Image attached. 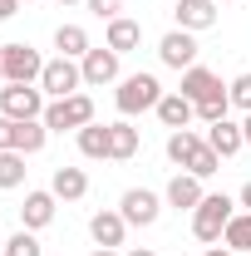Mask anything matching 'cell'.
<instances>
[{"label": "cell", "instance_id": "obj_1", "mask_svg": "<svg viewBox=\"0 0 251 256\" xmlns=\"http://www.w3.org/2000/svg\"><path fill=\"white\" fill-rule=\"evenodd\" d=\"M168 94L162 89V79H158L153 69H138V74H124L118 79V89H114V108H118V118H138V114H148L158 108V98Z\"/></svg>", "mask_w": 251, "mask_h": 256}, {"label": "cell", "instance_id": "obj_2", "mask_svg": "<svg viewBox=\"0 0 251 256\" xmlns=\"http://www.w3.org/2000/svg\"><path fill=\"white\" fill-rule=\"evenodd\" d=\"M242 207H236V197H226V192H207L202 197V207L192 212V236L202 242V246H217L222 232H226V222L236 217Z\"/></svg>", "mask_w": 251, "mask_h": 256}, {"label": "cell", "instance_id": "obj_3", "mask_svg": "<svg viewBox=\"0 0 251 256\" xmlns=\"http://www.w3.org/2000/svg\"><path fill=\"white\" fill-rule=\"evenodd\" d=\"M44 74V54L25 44V40H10L0 44V84H40Z\"/></svg>", "mask_w": 251, "mask_h": 256}, {"label": "cell", "instance_id": "obj_4", "mask_svg": "<svg viewBox=\"0 0 251 256\" xmlns=\"http://www.w3.org/2000/svg\"><path fill=\"white\" fill-rule=\"evenodd\" d=\"M84 124H94V98L84 94H69V98H50L44 104V128L50 133H79Z\"/></svg>", "mask_w": 251, "mask_h": 256}, {"label": "cell", "instance_id": "obj_5", "mask_svg": "<svg viewBox=\"0 0 251 256\" xmlns=\"http://www.w3.org/2000/svg\"><path fill=\"white\" fill-rule=\"evenodd\" d=\"M44 89L40 84H0V114L25 124V118H44Z\"/></svg>", "mask_w": 251, "mask_h": 256}, {"label": "cell", "instance_id": "obj_6", "mask_svg": "<svg viewBox=\"0 0 251 256\" xmlns=\"http://www.w3.org/2000/svg\"><path fill=\"white\" fill-rule=\"evenodd\" d=\"M40 89H44V98H69V94H79V89H84V69H79V60H69V54L44 60Z\"/></svg>", "mask_w": 251, "mask_h": 256}, {"label": "cell", "instance_id": "obj_7", "mask_svg": "<svg viewBox=\"0 0 251 256\" xmlns=\"http://www.w3.org/2000/svg\"><path fill=\"white\" fill-rule=\"evenodd\" d=\"M79 69H84V89H104V84H118L124 79V54H114L108 44H94L79 60Z\"/></svg>", "mask_w": 251, "mask_h": 256}, {"label": "cell", "instance_id": "obj_8", "mask_svg": "<svg viewBox=\"0 0 251 256\" xmlns=\"http://www.w3.org/2000/svg\"><path fill=\"white\" fill-rule=\"evenodd\" d=\"M162 192H153V188H128L124 197H118V212H124V222L128 226H153L158 217H162Z\"/></svg>", "mask_w": 251, "mask_h": 256}, {"label": "cell", "instance_id": "obj_9", "mask_svg": "<svg viewBox=\"0 0 251 256\" xmlns=\"http://www.w3.org/2000/svg\"><path fill=\"white\" fill-rule=\"evenodd\" d=\"M197 54H202V50H197V34H192V30H178V25H172V30L158 40V60H162V69H178V74H182V69L197 64Z\"/></svg>", "mask_w": 251, "mask_h": 256}, {"label": "cell", "instance_id": "obj_10", "mask_svg": "<svg viewBox=\"0 0 251 256\" xmlns=\"http://www.w3.org/2000/svg\"><path fill=\"white\" fill-rule=\"evenodd\" d=\"M202 197H207V182L192 178V172H182V168H178V172L168 178V188H162V202H168L172 212H188V217L202 207Z\"/></svg>", "mask_w": 251, "mask_h": 256}, {"label": "cell", "instance_id": "obj_11", "mask_svg": "<svg viewBox=\"0 0 251 256\" xmlns=\"http://www.w3.org/2000/svg\"><path fill=\"white\" fill-rule=\"evenodd\" d=\"M54 212H60V197L50 188H30L25 202H20V226L25 232H44V226L54 222Z\"/></svg>", "mask_w": 251, "mask_h": 256}, {"label": "cell", "instance_id": "obj_12", "mask_svg": "<svg viewBox=\"0 0 251 256\" xmlns=\"http://www.w3.org/2000/svg\"><path fill=\"white\" fill-rule=\"evenodd\" d=\"M202 138H207V148H212V153H222V162L236 158V153L246 148L242 118H232V114H226V118H217V124H207V133H202Z\"/></svg>", "mask_w": 251, "mask_h": 256}, {"label": "cell", "instance_id": "obj_13", "mask_svg": "<svg viewBox=\"0 0 251 256\" xmlns=\"http://www.w3.org/2000/svg\"><path fill=\"white\" fill-rule=\"evenodd\" d=\"M89 236H94V246H124L128 242V222H124V212L118 207H104V212H94L89 217Z\"/></svg>", "mask_w": 251, "mask_h": 256}, {"label": "cell", "instance_id": "obj_14", "mask_svg": "<svg viewBox=\"0 0 251 256\" xmlns=\"http://www.w3.org/2000/svg\"><path fill=\"white\" fill-rule=\"evenodd\" d=\"M217 15H222L217 0H178V10H172L178 30H192V34L212 30V25H217Z\"/></svg>", "mask_w": 251, "mask_h": 256}, {"label": "cell", "instance_id": "obj_15", "mask_svg": "<svg viewBox=\"0 0 251 256\" xmlns=\"http://www.w3.org/2000/svg\"><path fill=\"white\" fill-rule=\"evenodd\" d=\"M178 94L192 98V104H202V98H212V94H226V84H222V74H212L207 64H192V69H182Z\"/></svg>", "mask_w": 251, "mask_h": 256}, {"label": "cell", "instance_id": "obj_16", "mask_svg": "<svg viewBox=\"0 0 251 256\" xmlns=\"http://www.w3.org/2000/svg\"><path fill=\"white\" fill-rule=\"evenodd\" d=\"M153 114L162 118V128H168V133H172V128H192V124H197V104H192V98H182L178 89H168V94L158 98Z\"/></svg>", "mask_w": 251, "mask_h": 256}, {"label": "cell", "instance_id": "obj_17", "mask_svg": "<svg viewBox=\"0 0 251 256\" xmlns=\"http://www.w3.org/2000/svg\"><path fill=\"white\" fill-rule=\"evenodd\" d=\"M104 44H108L114 54H133V50L143 44V25H138L133 15H118V20L104 25Z\"/></svg>", "mask_w": 251, "mask_h": 256}, {"label": "cell", "instance_id": "obj_18", "mask_svg": "<svg viewBox=\"0 0 251 256\" xmlns=\"http://www.w3.org/2000/svg\"><path fill=\"white\" fill-rule=\"evenodd\" d=\"M50 192H54V197H60V202H84V197H89V172H84V168H54V172H50Z\"/></svg>", "mask_w": 251, "mask_h": 256}, {"label": "cell", "instance_id": "obj_19", "mask_svg": "<svg viewBox=\"0 0 251 256\" xmlns=\"http://www.w3.org/2000/svg\"><path fill=\"white\" fill-rule=\"evenodd\" d=\"M74 143H79V158L89 162H114V153H108V124H84L79 133H74Z\"/></svg>", "mask_w": 251, "mask_h": 256}, {"label": "cell", "instance_id": "obj_20", "mask_svg": "<svg viewBox=\"0 0 251 256\" xmlns=\"http://www.w3.org/2000/svg\"><path fill=\"white\" fill-rule=\"evenodd\" d=\"M202 143H207V138H202L197 128H172V133H168V143H162V153H168V162H172V168H188L192 153H197Z\"/></svg>", "mask_w": 251, "mask_h": 256}, {"label": "cell", "instance_id": "obj_21", "mask_svg": "<svg viewBox=\"0 0 251 256\" xmlns=\"http://www.w3.org/2000/svg\"><path fill=\"white\" fill-rule=\"evenodd\" d=\"M138 128H133V118H114L108 124V153H114V162H128V158H138Z\"/></svg>", "mask_w": 251, "mask_h": 256}, {"label": "cell", "instance_id": "obj_22", "mask_svg": "<svg viewBox=\"0 0 251 256\" xmlns=\"http://www.w3.org/2000/svg\"><path fill=\"white\" fill-rule=\"evenodd\" d=\"M54 50H60V54H69V60H84V54L94 50V40H89V30H84V25L64 20L60 30H54Z\"/></svg>", "mask_w": 251, "mask_h": 256}, {"label": "cell", "instance_id": "obj_23", "mask_svg": "<svg viewBox=\"0 0 251 256\" xmlns=\"http://www.w3.org/2000/svg\"><path fill=\"white\" fill-rule=\"evenodd\" d=\"M44 143H50V128H44V118H25V124H15V153L34 158Z\"/></svg>", "mask_w": 251, "mask_h": 256}, {"label": "cell", "instance_id": "obj_24", "mask_svg": "<svg viewBox=\"0 0 251 256\" xmlns=\"http://www.w3.org/2000/svg\"><path fill=\"white\" fill-rule=\"evenodd\" d=\"M222 246H232L236 256L251 252V212H236L232 222H226V232H222Z\"/></svg>", "mask_w": 251, "mask_h": 256}, {"label": "cell", "instance_id": "obj_25", "mask_svg": "<svg viewBox=\"0 0 251 256\" xmlns=\"http://www.w3.org/2000/svg\"><path fill=\"white\" fill-rule=\"evenodd\" d=\"M25 172H30V168H25V153H15V148H10V153H0V192L25 188Z\"/></svg>", "mask_w": 251, "mask_h": 256}, {"label": "cell", "instance_id": "obj_26", "mask_svg": "<svg viewBox=\"0 0 251 256\" xmlns=\"http://www.w3.org/2000/svg\"><path fill=\"white\" fill-rule=\"evenodd\" d=\"M182 172H192V178H202V182H207V178H217V172H222V153H212V148L202 143V148L192 153V162L182 168Z\"/></svg>", "mask_w": 251, "mask_h": 256}, {"label": "cell", "instance_id": "obj_27", "mask_svg": "<svg viewBox=\"0 0 251 256\" xmlns=\"http://www.w3.org/2000/svg\"><path fill=\"white\" fill-rule=\"evenodd\" d=\"M0 256H44V252H40V236L20 226V232H10V236H5V252H0Z\"/></svg>", "mask_w": 251, "mask_h": 256}, {"label": "cell", "instance_id": "obj_28", "mask_svg": "<svg viewBox=\"0 0 251 256\" xmlns=\"http://www.w3.org/2000/svg\"><path fill=\"white\" fill-rule=\"evenodd\" d=\"M226 114H232V98H226V94H212V98L197 104V124H202V128L217 124V118H226Z\"/></svg>", "mask_w": 251, "mask_h": 256}, {"label": "cell", "instance_id": "obj_29", "mask_svg": "<svg viewBox=\"0 0 251 256\" xmlns=\"http://www.w3.org/2000/svg\"><path fill=\"white\" fill-rule=\"evenodd\" d=\"M226 98H232L236 114H251V69H246V74H236V79L226 84Z\"/></svg>", "mask_w": 251, "mask_h": 256}, {"label": "cell", "instance_id": "obj_30", "mask_svg": "<svg viewBox=\"0 0 251 256\" xmlns=\"http://www.w3.org/2000/svg\"><path fill=\"white\" fill-rule=\"evenodd\" d=\"M84 10H89L94 20L108 25V20H118V15H124V0H84Z\"/></svg>", "mask_w": 251, "mask_h": 256}, {"label": "cell", "instance_id": "obj_31", "mask_svg": "<svg viewBox=\"0 0 251 256\" xmlns=\"http://www.w3.org/2000/svg\"><path fill=\"white\" fill-rule=\"evenodd\" d=\"M10 148H15V118L0 114V153H10Z\"/></svg>", "mask_w": 251, "mask_h": 256}, {"label": "cell", "instance_id": "obj_32", "mask_svg": "<svg viewBox=\"0 0 251 256\" xmlns=\"http://www.w3.org/2000/svg\"><path fill=\"white\" fill-rule=\"evenodd\" d=\"M236 207H242V212H251V178L242 182V192H236Z\"/></svg>", "mask_w": 251, "mask_h": 256}, {"label": "cell", "instance_id": "obj_33", "mask_svg": "<svg viewBox=\"0 0 251 256\" xmlns=\"http://www.w3.org/2000/svg\"><path fill=\"white\" fill-rule=\"evenodd\" d=\"M15 10H20V0H0V20H10Z\"/></svg>", "mask_w": 251, "mask_h": 256}, {"label": "cell", "instance_id": "obj_34", "mask_svg": "<svg viewBox=\"0 0 251 256\" xmlns=\"http://www.w3.org/2000/svg\"><path fill=\"white\" fill-rule=\"evenodd\" d=\"M202 256H236V252H232V246H222V242H217V246H207Z\"/></svg>", "mask_w": 251, "mask_h": 256}, {"label": "cell", "instance_id": "obj_35", "mask_svg": "<svg viewBox=\"0 0 251 256\" xmlns=\"http://www.w3.org/2000/svg\"><path fill=\"white\" fill-rule=\"evenodd\" d=\"M124 256H158L153 246H133V252H124Z\"/></svg>", "mask_w": 251, "mask_h": 256}, {"label": "cell", "instance_id": "obj_36", "mask_svg": "<svg viewBox=\"0 0 251 256\" xmlns=\"http://www.w3.org/2000/svg\"><path fill=\"white\" fill-rule=\"evenodd\" d=\"M89 256H124V252H114V246H94Z\"/></svg>", "mask_w": 251, "mask_h": 256}, {"label": "cell", "instance_id": "obj_37", "mask_svg": "<svg viewBox=\"0 0 251 256\" xmlns=\"http://www.w3.org/2000/svg\"><path fill=\"white\" fill-rule=\"evenodd\" d=\"M242 133H246V148H251V114H242Z\"/></svg>", "mask_w": 251, "mask_h": 256}, {"label": "cell", "instance_id": "obj_38", "mask_svg": "<svg viewBox=\"0 0 251 256\" xmlns=\"http://www.w3.org/2000/svg\"><path fill=\"white\" fill-rule=\"evenodd\" d=\"M54 5H64V10H69V5H84V0H54Z\"/></svg>", "mask_w": 251, "mask_h": 256}, {"label": "cell", "instance_id": "obj_39", "mask_svg": "<svg viewBox=\"0 0 251 256\" xmlns=\"http://www.w3.org/2000/svg\"><path fill=\"white\" fill-rule=\"evenodd\" d=\"M217 5H236V0H217Z\"/></svg>", "mask_w": 251, "mask_h": 256}, {"label": "cell", "instance_id": "obj_40", "mask_svg": "<svg viewBox=\"0 0 251 256\" xmlns=\"http://www.w3.org/2000/svg\"><path fill=\"white\" fill-rule=\"evenodd\" d=\"M0 252H5V236H0Z\"/></svg>", "mask_w": 251, "mask_h": 256}, {"label": "cell", "instance_id": "obj_41", "mask_svg": "<svg viewBox=\"0 0 251 256\" xmlns=\"http://www.w3.org/2000/svg\"><path fill=\"white\" fill-rule=\"evenodd\" d=\"M178 256H182V252H178Z\"/></svg>", "mask_w": 251, "mask_h": 256}]
</instances>
